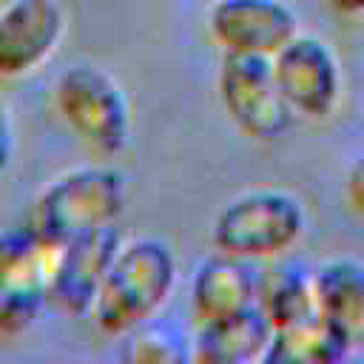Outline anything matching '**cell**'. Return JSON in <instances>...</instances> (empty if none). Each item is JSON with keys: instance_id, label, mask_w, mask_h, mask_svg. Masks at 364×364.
<instances>
[{"instance_id": "obj_9", "label": "cell", "mask_w": 364, "mask_h": 364, "mask_svg": "<svg viewBox=\"0 0 364 364\" xmlns=\"http://www.w3.org/2000/svg\"><path fill=\"white\" fill-rule=\"evenodd\" d=\"M65 11L60 0H9L0 9V80L43 68L60 48Z\"/></svg>"}, {"instance_id": "obj_1", "label": "cell", "mask_w": 364, "mask_h": 364, "mask_svg": "<svg viewBox=\"0 0 364 364\" xmlns=\"http://www.w3.org/2000/svg\"><path fill=\"white\" fill-rule=\"evenodd\" d=\"M179 282V256L168 239H122L88 316L102 336L125 338L142 324L159 318V313L173 301Z\"/></svg>"}, {"instance_id": "obj_6", "label": "cell", "mask_w": 364, "mask_h": 364, "mask_svg": "<svg viewBox=\"0 0 364 364\" xmlns=\"http://www.w3.org/2000/svg\"><path fill=\"white\" fill-rule=\"evenodd\" d=\"M216 100L230 125L259 142L279 139L296 122L287 108L267 57L222 54L216 68Z\"/></svg>"}, {"instance_id": "obj_12", "label": "cell", "mask_w": 364, "mask_h": 364, "mask_svg": "<svg viewBox=\"0 0 364 364\" xmlns=\"http://www.w3.org/2000/svg\"><path fill=\"white\" fill-rule=\"evenodd\" d=\"M273 327L259 307L199 324L188 338V361L196 364H256L267 358Z\"/></svg>"}, {"instance_id": "obj_19", "label": "cell", "mask_w": 364, "mask_h": 364, "mask_svg": "<svg viewBox=\"0 0 364 364\" xmlns=\"http://www.w3.org/2000/svg\"><path fill=\"white\" fill-rule=\"evenodd\" d=\"M324 3L338 17H364V0H324Z\"/></svg>"}, {"instance_id": "obj_11", "label": "cell", "mask_w": 364, "mask_h": 364, "mask_svg": "<svg viewBox=\"0 0 364 364\" xmlns=\"http://www.w3.org/2000/svg\"><path fill=\"white\" fill-rule=\"evenodd\" d=\"M259 267L262 264L242 262L219 250L202 256L188 273L191 327L210 324L256 307Z\"/></svg>"}, {"instance_id": "obj_18", "label": "cell", "mask_w": 364, "mask_h": 364, "mask_svg": "<svg viewBox=\"0 0 364 364\" xmlns=\"http://www.w3.org/2000/svg\"><path fill=\"white\" fill-rule=\"evenodd\" d=\"M14 156V125H11V117H9V108L0 97V171L9 168Z\"/></svg>"}, {"instance_id": "obj_13", "label": "cell", "mask_w": 364, "mask_h": 364, "mask_svg": "<svg viewBox=\"0 0 364 364\" xmlns=\"http://www.w3.org/2000/svg\"><path fill=\"white\" fill-rule=\"evenodd\" d=\"M313 296L316 310L358 347L364 341V262L330 256L313 264Z\"/></svg>"}, {"instance_id": "obj_3", "label": "cell", "mask_w": 364, "mask_h": 364, "mask_svg": "<svg viewBox=\"0 0 364 364\" xmlns=\"http://www.w3.org/2000/svg\"><path fill=\"white\" fill-rule=\"evenodd\" d=\"M128 202L125 173L105 162L77 165L54 176L34 199L31 228L54 245H65L88 230L117 225Z\"/></svg>"}, {"instance_id": "obj_8", "label": "cell", "mask_w": 364, "mask_h": 364, "mask_svg": "<svg viewBox=\"0 0 364 364\" xmlns=\"http://www.w3.org/2000/svg\"><path fill=\"white\" fill-rule=\"evenodd\" d=\"M205 26L222 54L270 60L299 34V14L287 0H213Z\"/></svg>"}, {"instance_id": "obj_16", "label": "cell", "mask_w": 364, "mask_h": 364, "mask_svg": "<svg viewBox=\"0 0 364 364\" xmlns=\"http://www.w3.org/2000/svg\"><path fill=\"white\" fill-rule=\"evenodd\" d=\"M122 358L136 364H168L188 358V347H182V338L151 321L122 338Z\"/></svg>"}, {"instance_id": "obj_14", "label": "cell", "mask_w": 364, "mask_h": 364, "mask_svg": "<svg viewBox=\"0 0 364 364\" xmlns=\"http://www.w3.org/2000/svg\"><path fill=\"white\" fill-rule=\"evenodd\" d=\"M256 307L264 313L273 330L296 324L316 313L313 296V264L299 259H279L259 267V293Z\"/></svg>"}, {"instance_id": "obj_2", "label": "cell", "mask_w": 364, "mask_h": 364, "mask_svg": "<svg viewBox=\"0 0 364 364\" xmlns=\"http://www.w3.org/2000/svg\"><path fill=\"white\" fill-rule=\"evenodd\" d=\"M310 228L304 202L284 188H247L230 196L210 222V247L253 264L293 256Z\"/></svg>"}, {"instance_id": "obj_4", "label": "cell", "mask_w": 364, "mask_h": 364, "mask_svg": "<svg viewBox=\"0 0 364 364\" xmlns=\"http://www.w3.org/2000/svg\"><path fill=\"white\" fill-rule=\"evenodd\" d=\"M54 108L65 128L97 156L114 159L131 148L134 117L119 80L94 63H74L54 80Z\"/></svg>"}, {"instance_id": "obj_7", "label": "cell", "mask_w": 364, "mask_h": 364, "mask_svg": "<svg viewBox=\"0 0 364 364\" xmlns=\"http://www.w3.org/2000/svg\"><path fill=\"white\" fill-rule=\"evenodd\" d=\"M276 85L296 119L324 122L344 97V74L333 46L316 34L299 31L273 57Z\"/></svg>"}, {"instance_id": "obj_17", "label": "cell", "mask_w": 364, "mask_h": 364, "mask_svg": "<svg viewBox=\"0 0 364 364\" xmlns=\"http://www.w3.org/2000/svg\"><path fill=\"white\" fill-rule=\"evenodd\" d=\"M344 202H347V208L358 219H364V154H358L347 165V173H344Z\"/></svg>"}, {"instance_id": "obj_5", "label": "cell", "mask_w": 364, "mask_h": 364, "mask_svg": "<svg viewBox=\"0 0 364 364\" xmlns=\"http://www.w3.org/2000/svg\"><path fill=\"white\" fill-rule=\"evenodd\" d=\"M60 245L31 225L0 230V336H20L48 307Z\"/></svg>"}, {"instance_id": "obj_10", "label": "cell", "mask_w": 364, "mask_h": 364, "mask_svg": "<svg viewBox=\"0 0 364 364\" xmlns=\"http://www.w3.org/2000/svg\"><path fill=\"white\" fill-rule=\"evenodd\" d=\"M119 245H122V233L117 225L88 230L60 245L48 304H54L60 313L71 318L88 316Z\"/></svg>"}, {"instance_id": "obj_15", "label": "cell", "mask_w": 364, "mask_h": 364, "mask_svg": "<svg viewBox=\"0 0 364 364\" xmlns=\"http://www.w3.org/2000/svg\"><path fill=\"white\" fill-rule=\"evenodd\" d=\"M353 350L350 338L336 330L318 310L296 324L273 330L264 361L273 364H333L347 358Z\"/></svg>"}]
</instances>
